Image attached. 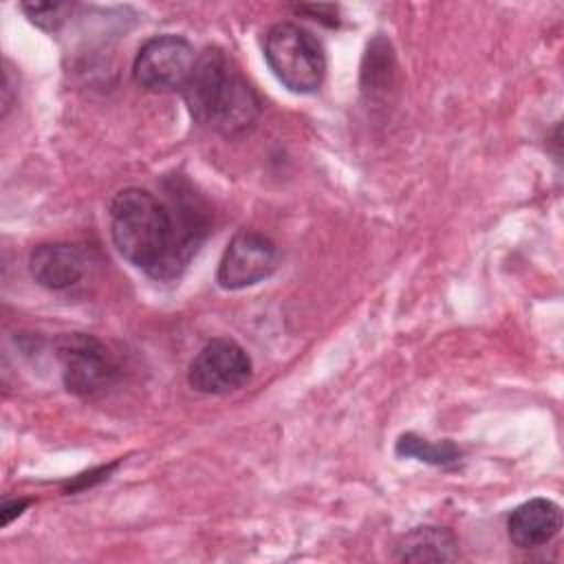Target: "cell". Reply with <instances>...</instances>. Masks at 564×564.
<instances>
[{
    "label": "cell",
    "mask_w": 564,
    "mask_h": 564,
    "mask_svg": "<svg viewBox=\"0 0 564 564\" xmlns=\"http://www.w3.org/2000/svg\"><path fill=\"white\" fill-rule=\"evenodd\" d=\"M108 216L117 251L156 280L176 278L207 234L205 214L181 192L178 200L163 203L148 189L128 187L112 196Z\"/></svg>",
    "instance_id": "obj_1"
},
{
    "label": "cell",
    "mask_w": 564,
    "mask_h": 564,
    "mask_svg": "<svg viewBox=\"0 0 564 564\" xmlns=\"http://www.w3.org/2000/svg\"><path fill=\"white\" fill-rule=\"evenodd\" d=\"M183 97L198 123H207L225 137L247 132L260 115L256 90L231 68L218 48H207L198 55L183 86Z\"/></svg>",
    "instance_id": "obj_2"
},
{
    "label": "cell",
    "mask_w": 564,
    "mask_h": 564,
    "mask_svg": "<svg viewBox=\"0 0 564 564\" xmlns=\"http://www.w3.org/2000/svg\"><path fill=\"white\" fill-rule=\"evenodd\" d=\"M264 59L278 82L293 93H315L324 84V46L311 31L295 22H278L267 31Z\"/></svg>",
    "instance_id": "obj_3"
},
{
    "label": "cell",
    "mask_w": 564,
    "mask_h": 564,
    "mask_svg": "<svg viewBox=\"0 0 564 564\" xmlns=\"http://www.w3.org/2000/svg\"><path fill=\"white\" fill-rule=\"evenodd\" d=\"M55 357L66 390L90 399L110 388L117 379V364L108 348L88 333H64L55 339Z\"/></svg>",
    "instance_id": "obj_4"
},
{
    "label": "cell",
    "mask_w": 564,
    "mask_h": 564,
    "mask_svg": "<svg viewBox=\"0 0 564 564\" xmlns=\"http://www.w3.org/2000/svg\"><path fill=\"white\" fill-rule=\"evenodd\" d=\"M198 53L187 37L163 33L150 37L137 53L132 77L148 90H176L187 84Z\"/></svg>",
    "instance_id": "obj_5"
},
{
    "label": "cell",
    "mask_w": 564,
    "mask_h": 564,
    "mask_svg": "<svg viewBox=\"0 0 564 564\" xmlns=\"http://www.w3.org/2000/svg\"><path fill=\"white\" fill-rule=\"evenodd\" d=\"M249 379L251 359L247 350L229 337L207 341L187 370L189 386L200 394H229L247 386Z\"/></svg>",
    "instance_id": "obj_6"
},
{
    "label": "cell",
    "mask_w": 564,
    "mask_h": 564,
    "mask_svg": "<svg viewBox=\"0 0 564 564\" xmlns=\"http://www.w3.org/2000/svg\"><path fill=\"white\" fill-rule=\"evenodd\" d=\"M278 260V245L269 236L253 229H242L229 240L218 262L216 282L227 291L253 286L275 271Z\"/></svg>",
    "instance_id": "obj_7"
},
{
    "label": "cell",
    "mask_w": 564,
    "mask_h": 564,
    "mask_svg": "<svg viewBox=\"0 0 564 564\" xmlns=\"http://www.w3.org/2000/svg\"><path fill=\"white\" fill-rule=\"evenodd\" d=\"M90 269V256L79 245L44 242L29 256L33 280L51 291H66L82 282Z\"/></svg>",
    "instance_id": "obj_8"
},
{
    "label": "cell",
    "mask_w": 564,
    "mask_h": 564,
    "mask_svg": "<svg viewBox=\"0 0 564 564\" xmlns=\"http://www.w3.org/2000/svg\"><path fill=\"white\" fill-rule=\"evenodd\" d=\"M562 527V509L549 498H531L518 505L509 520L507 531L518 549H538L549 544Z\"/></svg>",
    "instance_id": "obj_9"
},
{
    "label": "cell",
    "mask_w": 564,
    "mask_h": 564,
    "mask_svg": "<svg viewBox=\"0 0 564 564\" xmlns=\"http://www.w3.org/2000/svg\"><path fill=\"white\" fill-rule=\"evenodd\" d=\"M458 557V542L445 527H414L397 544L401 562H452Z\"/></svg>",
    "instance_id": "obj_10"
},
{
    "label": "cell",
    "mask_w": 564,
    "mask_h": 564,
    "mask_svg": "<svg viewBox=\"0 0 564 564\" xmlns=\"http://www.w3.org/2000/svg\"><path fill=\"white\" fill-rule=\"evenodd\" d=\"M394 449H397L399 456L416 458V460H423V463H430V465H441V467L454 465V463L460 460V449L452 441L434 443V441L421 438L416 434L399 436Z\"/></svg>",
    "instance_id": "obj_11"
},
{
    "label": "cell",
    "mask_w": 564,
    "mask_h": 564,
    "mask_svg": "<svg viewBox=\"0 0 564 564\" xmlns=\"http://www.w3.org/2000/svg\"><path fill=\"white\" fill-rule=\"evenodd\" d=\"M20 9L26 13V18L35 26H40L44 31H55L70 15L73 4L59 2V0H31V2H22Z\"/></svg>",
    "instance_id": "obj_12"
},
{
    "label": "cell",
    "mask_w": 564,
    "mask_h": 564,
    "mask_svg": "<svg viewBox=\"0 0 564 564\" xmlns=\"http://www.w3.org/2000/svg\"><path fill=\"white\" fill-rule=\"evenodd\" d=\"M300 11L313 15L315 20H322V22H328L326 18H330V22L337 24V7H333V4H304V7H300Z\"/></svg>",
    "instance_id": "obj_13"
},
{
    "label": "cell",
    "mask_w": 564,
    "mask_h": 564,
    "mask_svg": "<svg viewBox=\"0 0 564 564\" xmlns=\"http://www.w3.org/2000/svg\"><path fill=\"white\" fill-rule=\"evenodd\" d=\"M26 507H29V500H24V498L4 500V502H2V509H0V513H2V527H7L13 518H18Z\"/></svg>",
    "instance_id": "obj_14"
}]
</instances>
